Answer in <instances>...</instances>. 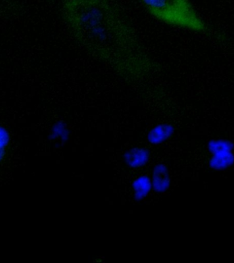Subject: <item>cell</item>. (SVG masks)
<instances>
[{"instance_id":"cell-5","label":"cell","mask_w":234,"mask_h":263,"mask_svg":"<svg viewBox=\"0 0 234 263\" xmlns=\"http://www.w3.org/2000/svg\"><path fill=\"white\" fill-rule=\"evenodd\" d=\"M134 200L139 202L146 198L153 190L152 180L147 175H140L132 183Z\"/></svg>"},{"instance_id":"cell-7","label":"cell","mask_w":234,"mask_h":263,"mask_svg":"<svg viewBox=\"0 0 234 263\" xmlns=\"http://www.w3.org/2000/svg\"><path fill=\"white\" fill-rule=\"evenodd\" d=\"M20 8L14 0H0V16L15 14L20 12Z\"/></svg>"},{"instance_id":"cell-4","label":"cell","mask_w":234,"mask_h":263,"mask_svg":"<svg viewBox=\"0 0 234 263\" xmlns=\"http://www.w3.org/2000/svg\"><path fill=\"white\" fill-rule=\"evenodd\" d=\"M153 190L158 194L167 192L171 185V177L167 165L158 163L155 165L152 171Z\"/></svg>"},{"instance_id":"cell-1","label":"cell","mask_w":234,"mask_h":263,"mask_svg":"<svg viewBox=\"0 0 234 263\" xmlns=\"http://www.w3.org/2000/svg\"><path fill=\"white\" fill-rule=\"evenodd\" d=\"M62 16L79 45L124 80L135 83L156 64L113 0H64Z\"/></svg>"},{"instance_id":"cell-3","label":"cell","mask_w":234,"mask_h":263,"mask_svg":"<svg viewBox=\"0 0 234 263\" xmlns=\"http://www.w3.org/2000/svg\"><path fill=\"white\" fill-rule=\"evenodd\" d=\"M150 158V151L142 147H134L129 149L123 155L124 163L132 169L140 168L145 166Z\"/></svg>"},{"instance_id":"cell-6","label":"cell","mask_w":234,"mask_h":263,"mask_svg":"<svg viewBox=\"0 0 234 263\" xmlns=\"http://www.w3.org/2000/svg\"><path fill=\"white\" fill-rule=\"evenodd\" d=\"M170 135L171 130L166 127H158L150 133V136H148V140L152 144H161L169 138Z\"/></svg>"},{"instance_id":"cell-2","label":"cell","mask_w":234,"mask_h":263,"mask_svg":"<svg viewBox=\"0 0 234 263\" xmlns=\"http://www.w3.org/2000/svg\"><path fill=\"white\" fill-rule=\"evenodd\" d=\"M156 20L169 26L197 33L209 31L189 0H140Z\"/></svg>"}]
</instances>
